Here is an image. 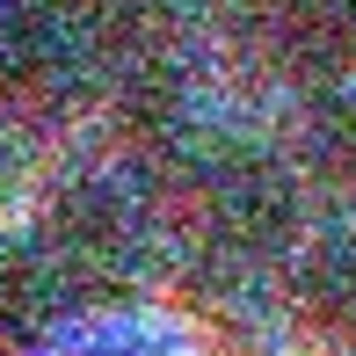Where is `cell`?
Listing matches in <instances>:
<instances>
[{
	"label": "cell",
	"instance_id": "cell-7",
	"mask_svg": "<svg viewBox=\"0 0 356 356\" xmlns=\"http://www.w3.org/2000/svg\"><path fill=\"white\" fill-rule=\"evenodd\" d=\"M58 356H175V349L145 327H80L73 342H58Z\"/></svg>",
	"mask_w": 356,
	"mask_h": 356
},
{
	"label": "cell",
	"instance_id": "cell-5",
	"mask_svg": "<svg viewBox=\"0 0 356 356\" xmlns=\"http://www.w3.org/2000/svg\"><path fill=\"white\" fill-rule=\"evenodd\" d=\"M291 168L327 204H356V80L313 88L291 124Z\"/></svg>",
	"mask_w": 356,
	"mask_h": 356
},
{
	"label": "cell",
	"instance_id": "cell-1",
	"mask_svg": "<svg viewBox=\"0 0 356 356\" xmlns=\"http://www.w3.org/2000/svg\"><path fill=\"white\" fill-rule=\"evenodd\" d=\"M182 197H189L204 254H218L225 269L291 262V248H298L305 182L291 168V153H277V145H254V138L197 145L182 160Z\"/></svg>",
	"mask_w": 356,
	"mask_h": 356
},
{
	"label": "cell",
	"instance_id": "cell-6",
	"mask_svg": "<svg viewBox=\"0 0 356 356\" xmlns=\"http://www.w3.org/2000/svg\"><path fill=\"white\" fill-rule=\"evenodd\" d=\"M66 291H58L51 262L29 240H0V356H29L51 349L66 327Z\"/></svg>",
	"mask_w": 356,
	"mask_h": 356
},
{
	"label": "cell",
	"instance_id": "cell-2",
	"mask_svg": "<svg viewBox=\"0 0 356 356\" xmlns=\"http://www.w3.org/2000/svg\"><path fill=\"white\" fill-rule=\"evenodd\" d=\"M29 248L51 262L66 305H117L138 291L145 262H153V225H145V204L131 197V182L80 168L44 197Z\"/></svg>",
	"mask_w": 356,
	"mask_h": 356
},
{
	"label": "cell",
	"instance_id": "cell-9",
	"mask_svg": "<svg viewBox=\"0 0 356 356\" xmlns=\"http://www.w3.org/2000/svg\"><path fill=\"white\" fill-rule=\"evenodd\" d=\"M0 29H8V15H0Z\"/></svg>",
	"mask_w": 356,
	"mask_h": 356
},
{
	"label": "cell",
	"instance_id": "cell-8",
	"mask_svg": "<svg viewBox=\"0 0 356 356\" xmlns=\"http://www.w3.org/2000/svg\"><path fill=\"white\" fill-rule=\"evenodd\" d=\"M15 182H22V153H15V138L0 131V211L15 204Z\"/></svg>",
	"mask_w": 356,
	"mask_h": 356
},
{
	"label": "cell",
	"instance_id": "cell-4",
	"mask_svg": "<svg viewBox=\"0 0 356 356\" xmlns=\"http://www.w3.org/2000/svg\"><path fill=\"white\" fill-rule=\"evenodd\" d=\"M254 44L291 88H342L356 66V0H254Z\"/></svg>",
	"mask_w": 356,
	"mask_h": 356
},
{
	"label": "cell",
	"instance_id": "cell-3",
	"mask_svg": "<svg viewBox=\"0 0 356 356\" xmlns=\"http://www.w3.org/2000/svg\"><path fill=\"white\" fill-rule=\"evenodd\" d=\"M284 313L305 342L356 356V225H320L284 262Z\"/></svg>",
	"mask_w": 356,
	"mask_h": 356
}]
</instances>
